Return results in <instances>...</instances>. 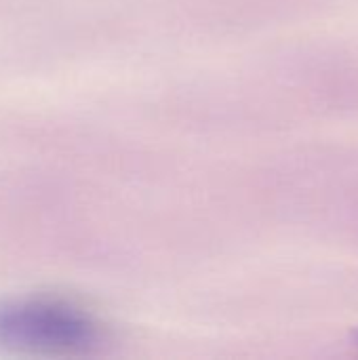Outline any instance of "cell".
Here are the masks:
<instances>
[{
	"label": "cell",
	"mask_w": 358,
	"mask_h": 360,
	"mask_svg": "<svg viewBox=\"0 0 358 360\" xmlns=\"http://www.w3.org/2000/svg\"><path fill=\"white\" fill-rule=\"evenodd\" d=\"M99 340L95 321L57 300L0 304V348L30 354H74Z\"/></svg>",
	"instance_id": "1"
}]
</instances>
